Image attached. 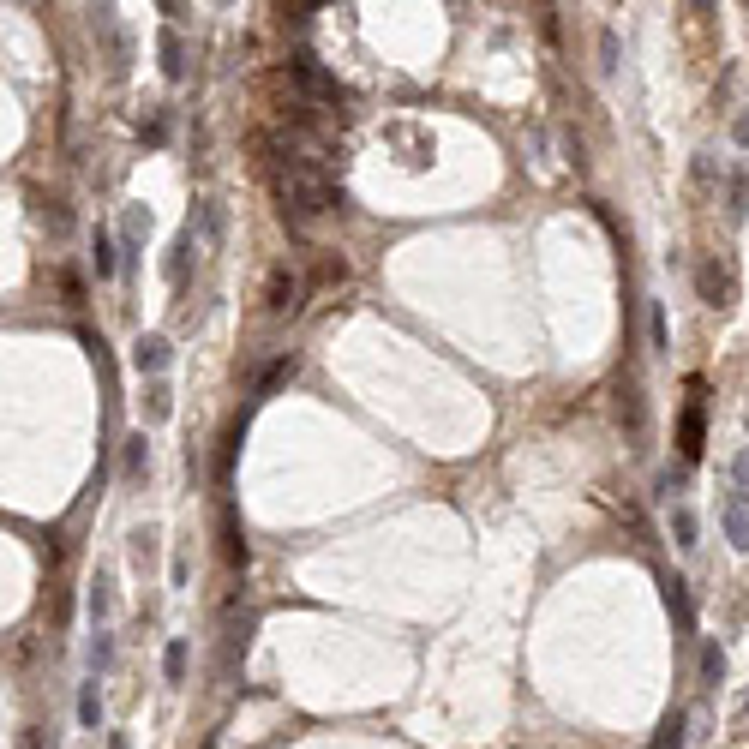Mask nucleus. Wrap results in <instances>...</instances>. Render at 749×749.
<instances>
[{"label": "nucleus", "mask_w": 749, "mask_h": 749, "mask_svg": "<svg viewBox=\"0 0 749 749\" xmlns=\"http://www.w3.org/2000/svg\"><path fill=\"white\" fill-rule=\"evenodd\" d=\"M696 288H702V300H708L714 312H726L732 294H738V282H732V270H726L720 258H702V264H696Z\"/></svg>", "instance_id": "f257e3e1"}, {"label": "nucleus", "mask_w": 749, "mask_h": 749, "mask_svg": "<svg viewBox=\"0 0 749 749\" xmlns=\"http://www.w3.org/2000/svg\"><path fill=\"white\" fill-rule=\"evenodd\" d=\"M108 660H114V642L96 630V642H90V666H96V672H108Z\"/></svg>", "instance_id": "4be33fe9"}, {"label": "nucleus", "mask_w": 749, "mask_h": 749, "mask_svg": "<svg viewBox=\"0 0 749 749\" xmlns=\"http://www.w3.org/2000/svg\"><path fill=\"white\" fill-rule=\"evenodd\" d=\"M672 492H684V468H666V474H660V498H672Z\"/></svg>", "instance_id": "bb28decb"}, {"label": "nucleus", "mask_w": 749, "mask_h": 749, "mask_svg": "<svg viewBox=\"0 0 749 749\" xmlns=\"http://www.w3.org/2000/svg\"><path fill=\"white\" fill-rule=\"evenodd\" d=\"M720 522H726V540H732L738 552H749V498H744V492H726Z\"/></svg>", "instance_id": "423d86ee"}, {"label": "nucleus", "mask_w": 749, "mask_h": 749, "mask_svg": "<svg viewBox=\"0 0 749 749\" xmlns=\"http://www.w3.org/2000/svg\"><path fill=\"white\" fill-rule=\"evenodd\" d=\"M144 234H150V216H144V204H126V216H120V264H126V270H132V258H138Z\"/></svg>", "instance_id": "20e7f679"}, {"label": "nucleus", "mask_w": 749, "mask_h": 749, "mask_svg": "<svg viewBox=\"0 0 749 749\" xmlns=\"http://www.w3.org/2000/svg\"><path fill=\"white\" fill-rule=\"evenodd\" d=\"M186 252H192V228L174 240V252H168V264H162V270H168V282H180V276H186Z\"/></svg>", "instance_id": "f3484780"}, {"label": "nucleus", "mask_w": 749, "mask_h": 749, "mask_svg": "<svg viewBox=\"0 0 749 749\" xmlns=\"http://www.w3.org/2000/svg\"><path fill=\"white\" fill-rule=\"evenodd\" d=\"M78 726H84V732H96V726H102V690H96V678L78 690Z\"/></svg>", "instance_id": "9b49d317"}, {"label": "nucleus", "mask_w": 749, "mask_h": 749, "mask_svg": "<svg viewBox=\"0 0 749 749\" xmlns=\"http://www.w3.org/2000/svg\"><path fill=\"white\" fill-rule=\"evenodd\" d=\"M672 534H678V546H696L702 522H696V510H690V504H678V510H672Z\"/></svg>", "instance_id": "4468645a"}, {"label": "nucleus", "mask_w": 749, "mask_h": 749, "mask_svg": "<svg viewBox=\"0 0 749 749\" xmlns=\"http://www.w3.org/2000/svg\"><path fill=\"white\" fill-rule=\"evenodd\" d=\"M264 312H270V318L300 312V276H294L288 264H276V270H270V282H264Z\"/></svg>", "instance_id": "f03ea898"}, {"label": "nucleus", "mask_w": 749, "mask_h": 749, "mask_svg": "<svg viewBox=\"0 0 749 749\" xmlns=\"http://www.w3.org/2000/svg\"><path fill=\"white\" fill-rule=\"evenodd\" d=\"M90 264H96V276H114V270H120V246H114V234H108V228H96V234H90Z\"/></svg>", "instance_id": "1a4fd4ad"}, {"label": "nucleus", "mask_w": 749, "mask_h": 749, "mask_svg": "<svg viewBox=\"0 0 749 749\" xmlns=\"http://www.w3.org/2000/svg\"><path fill=\"white\" fill-rule=\"evenodd\" d=\"M162 678H168V684L186 678V642H168V654H162Z\"/></svg>", "instance_id": "6ab92c4d"}, {"label": "nucleus", "mask_w": 749, "mask_h": 749, "mask_svg": "<svg viewBox=\"0 0 749 749\" xmlns=\"http://www.w3.org/2000/svg\"><path fill=\"white\" fill-rule=\"evenodd\" d=\"M294 78H300V84H306V90H312V96H324V102H342V84H336V78H330V72H324V66H312V60H306V54H300V60H294Z\"/></svg>", "instance_id": "0eeeda50"}, {"label": "nucleus", "mask_w": 749, "mask_h": 749, "mask_svg": "<svg viewBox=\"0 0 749 749\" xmlns=\"http://www.w3.org/2000/svg\"><path fill=\"white\" fill-rule=\"evenodd\" d=\"M60 294H66V300H72V306H78V300H84V282H78V270H66V276H60Z\"/></svg>", "instance_id": "393cba45"}, {"label": "nucleus", "mask_w": 749, "mask_h": 749, "mask_svg": "<svg viewBox=\"0 0 749 749\" xmlns=\"http://www.w3.org/2000/svg\"><path fill=\"white\" fill-rule=\"evenodd\" d=\"M108 749H132V744H126V738H120V732H114V738H108Z\"/></svg>", "instance_id": "c756f323"}, {"label": "nucleus", "mask_w": 749, "mask_h": 749, "mask_svg": "<svg viewBox=\"0 0 749 749\" xmlns=\"http://www.w3.org/2000/svg\"><path fill=\"white\" fill-rule=\"evenodd\" d=\"M738 738H749V696H744V708H738Z\"/></svg>", "instance_id": "c85d7f7f"}, {"label": "nucleus", "mask_w": 749, "mask_h": 749, "mask_svg": "<svg viewBox=\"0 0 749 749\" xmlns=\"http://www.w3.org/2000/svg\"><path fill=\"white\" fill-rule=\"evenodd\" d=\"M702 444H708V414H702V402H690V408H684V420H678V456H684V462H696V456H702Z\"/></svg>", "instance_id": "7ed1b4c3"}, {"label": "nucleus", "mask_w": 749, "mask_h": 749, "mask_svg": "<svg viewBox=\"0 0 749 749\" xmlns=\"http://www.w3.org/2000/svg\"><path fill=\"white\" fill-rule=\"evenodd\" d=\"M744 426H749V414H744Z\"/></svg>", "instance_id": "7c9ffc66"}, {"label": "nucleus", "mask_w": 749, "mask_h": 749, "mask_svg": "<svg viewBox=\"0 0 749 749\" xmlns=\"http://www.w3.org/2000/svg\"><path fill=\"white\" fill-rule=\"evenodd\" d=\"M18 749H48V732H42V726H24V732H18Z\"/></svg>", "instance_id": "b1692460"}, {"label": "nucleus", "mask_w": 749, "mask_h": 749, "mask_svg": "<svg viewBox=\"0 0 749 749\" xmlns=\"http://www.w3.org/2000/svg\"><path fill=\"white\" fill-rule=\"evenodd\" d=\"M168 408H174V402H168V390L156 384V390H150V420H168Z\"/></svg>", "instance_id": "a878e982"}, {"label": "nucleus", "mask_w": 749, "mask_h": 749, "mask_svg": "<svg viewBox=\"0 0 749 749\" xmlns=\"http://www.w3.org/2000/svg\"><path fill=\"white\" fill-rule=\"evenodd\" d=\"M726 684V654H720V642H708L702 648V690H720Z\"/></svg>", "instance_id": "f8f14e48"}, {"label": "nucleus", "mask_w": 749, "mask_h": 749, "mask_svg": "<svg viewBox=\"0 0 749 749\" xmlns=\"http://www.w3.org/2000/svg\"><path fill=\"white\" fill-rule=\"evenodd\" d=\"M162 72L186 78V42H180V30H162Z\"/></svg>", "instance_id": "9d476101"}, {"label": "nucleus", "mask_w": 749, "mask_h": 749, "mask_svg": "<svg viewBox=\"0 0 749 749\" xmlns=\"http://www.w3.org/2000/svg\"><path fill=\"white\" fill-rule=\"evenodd\" d=\"M666 612H672L678 636H696V600H690V582H684V576L666 582Z\"/></svg>", "instance_id": "39448f33"}, {"label": "nucleus", "mask_w": 749, "mask_h": 749, "mask_svg": "<svg viewBox=\"0 0 749 749\" xmlns=\"http://www.w3.org/2000/svg\"><path fill=\"white\" fill-rule=\"evenodd\" d=\"M732 492H744V498H749V450L732 456Z\"/></svg>", "instance_id": "5701e85b"}, {"label": "nucleus", "mask_w": 749, "mask_h": 749, "mask_svg": "<svg viewBox=\"0 0 749 749\" xmlns=\"http://www.w3.org/2000/svg\"><path fill=\"white\" fill-rule=\"evenodd\" d=\"M42 222H48V228H54V234H66V228H72V210H66V204H54V198H48V210H42Z\"/></svg>", "instance_id": "412c9836"}, {"label": "nucleus", "mask_w": 749, "mask_h": 749, "mask_svg": "<svg viewBox=\"0 0 749 749\" xmlns=\"http://www.w3.org/2000/svg\"><path fill=\"white\" fill-rule=\"evenodd\" d=\"M732 138H738V144H744V150H749V108H744V114H738V126H732Z\"/></svg>", "instance_id": "cd10ccee"}, {"label": "nucleus", "mask_w": 749, "mask_h": 749, "mask_svg": "<svg viewBox=\"0 0 749 749\" xmlns=\"http://www.w3.org/2000/svg\"><path fill=\"white\" fill-rule=\"evenodd\" d=\"M648 336H654V354H672V330H666V306L648 312Z\"/></svg>", "instance_id": "a211bd4d"}, {"label": "nucleus", "mask_w": 749, "mask_h": 749, "mask_svg": "<svg viewBox=\"0 0 749 749\" xmlns=\"http://www.w3.org/2000/svg\"><path fill=\"white\" fill-rule=\"evenodd\" d=\"M168 360H174L168 336H138V342H132V366H138V372H162Z\"/></svg>", "instance_id": "6e6552de"}, {"label": "nucleus", "mask_w": 749, "mask_h": 749, "mask_svg": "<svg viewBox=\"0 0 749 749\" xmlns=\"http://www.w3.org/2000/svg\"><path fill=\"white\" fill-rule=\"evenodd\" d=\"M144 468H150V450H144V438H126V480H144Z\"/></svg>", "instance_id": "2eb2a0df"}, {"label": "nucleus", "mask_w": 749, "mask_h": 749, "mask_svg": "<svg viewBox=\"0 0 749 749\" xmlns=\"http://www.w3.org/2000/svg\"><path fill=\"white\" fill-rule=\"evenodd\" d=\"M108 612H114V582H108V576H102V570H96V582H90V618H96V624H102V618H108Z\"/></svg>", "instance_id": "ddd939ff"}, {"label": "nucleus", "mask_w": 749, "mask_h": 749, "mask_svg": "<svg viewBox=\"0 0 749 749\" xmlns=\"http://www.w3.org/2000/svg\"><path fill=\"white\" fill-rule=\"evenodd\" d=\"M744 216H749V174L738 168L732 174V222H744Z\"/></svg>", "instance_id": "aec40b11"}, {"label": "nucleus", "mask_w": 749, "mask_h": 749, "mask_svg": "<svg viewBox=\"0 0 749 749\" xmlns=\"http://www.w3.org/2000/svg\"><path fill=\"white\" fill-rule=\"evenodd\" d=\"M654 749H684V714H666V720H660V738H654Z\"/></svg>", "instance_id": "dca6fc26"}]
</instances>
